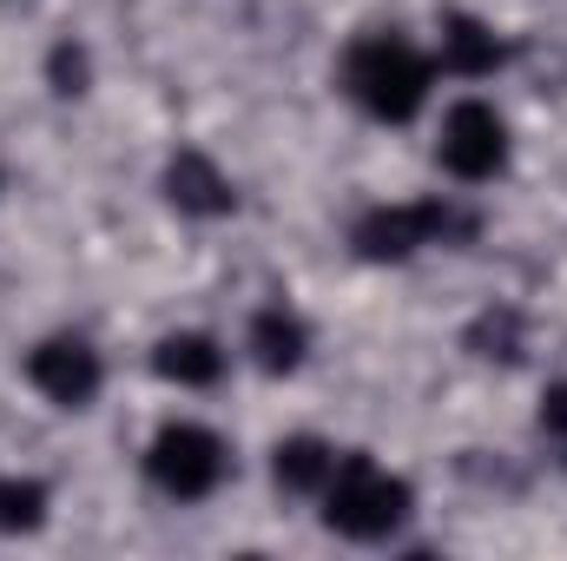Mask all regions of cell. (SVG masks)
<instances>
[{
	"label": "cell",
	"instance_id": "3957f363",
	"mask_svg": "<svg viewBox=\"0 0 567 561\" xmlns=\"http://www.w3.org/2000/svg\"><path fill=\"white\" fill-rule=\"evenodd\" d=\"M145 476L158 496L172 502H205L218 482H225V442L205 429V422H165L152 442H145Z\"/></svg>",
	"mask_w": 567,
	"mask_h": 561
},
{
	"label": "cell",
	"instance_id": "30bf717a",
	"mask_svg": "<svg viewBox=\"0 0 567 561\" xmlns=\"http://www.w3.org/2000/svg\"><path fill=\"white\" fill-rule=\"evenodd\" d=\"M251 350H258V364H265L271 377H290V370L303 364V350H310V330H303L297 310L271 304V310L251 317Z\"/></svg>",
	"mask_w": 567,
	"mask_h": 561
},
{
	"label": "cell",
	"instance_id": "ba28073f",
	"mask_svg": "<svg viewBox=\"0 0 567 561\" xmlns=\"http://www.w3.org/2000/svg\"><path fill=\"white\" fill-rule=\"evenodd\" d=\"M152 370H158L165 384H178V390H205V384L225 377V350H218V337H205V330H172V337H158Z\"/></svg>",
	"mask_w": 567,
	"mask_h": 561
},
{
	"label": "cell",
	"instance_id": "9c48e42d",
	"mask_svg": "<svg viewBox=\"0 0 567 561\" xmlns=\"http://www.w3.org/2000/svg\"><path fill=\"white\" fill-rule=\"evenodd\" d=\"M330 469H337V449L323 436H284L278 449H271V476L290 496H323Z\"/></svg>",
	"mask_w": 567,
	"mask_h": 561
},
{
	"label": "cell",
	"instance_id": "8fae6325",
	"mask_svg": "<svg viewBox=\"0 0 567 561\" xmlns=\"http://www.w3.org/2000/svg\"><path fill=\"white\" fill-rule=\"evenodd\" d=\"M442 67H449V73L482 80V73H495V67H502V40H495L475 13H449V20H442Z\"/></svg>",
	"mask_w": 567,
	"mask_h": 561
},
{
	"label": "cell",
	"instance_id": "5bb4252c",
	"mask_svg": "<svg viewBox=\"0 0 567 561\" xmlns=\"http://www.w3.org/2000/svg\"><path fill=\"white\" fill-rule=\"evenodd\" d=\"M53 73H60V93H80V73H86V60H80L73 47H60V53H53Z\"/></svg>",
	"mask_w": 567,
	"mask_h": 561
},
{
	"label": "cell",
	"instance_id": "7a4b0ae2",
	"mask_svg": "<svg viewBox=\"0 0 567 561\" xmlns=\"http://www.w3.org/2000/svg\"><path fill=\"white\" fill-rule=\"evenodd\" d=\"M403 516H410V482L390 476L383 462L343 456V462L330 469V482H323V522H330L337 536H350V542H383V536L403 529Z\"/></svg>",
	"mask_w": 567,
	"mask_h": 561
},
{
	"label": "cell",
	"instance_id": "7c38bea8",
	"mask_svg": "<svg viewBox=\"0 0 567 561\" xmlns=\"http://www.w3.org/2000/svg\"><path fill=\"white\" fill-rule=\"evenodd\" d=\"M47 522V482L0 476V536H33Z\"/></svg>",
	"mask_w": 567,
	"mask_h": 561
},
{
	"label": "cell",
	"instance_id": "4fadbf2b",
	"mask_svg": "<svg viewBox=\"0 0 567 561\" xmlns=\"http://www.w3.org/2000/svg\"><path fill=\"white\" fill-rule=\"evenodd\" d=\"M542 429H548V442L567 456V384H555V390L542 397Z\"/></svg>",
	"mask_w": 567,
	"mask_h": 561
},
{
	"label": "cell",
	"instance_id": "5b68a950",
	"mask_svg": "<svg viewBox=\"0 0 567 561\" xmlns=\"http://www.w3.org/2000/svg\"><path fill=\"white\" fill-rule=\"evenodd\" d=\"M100 377L106 370H100V357H93L86 337H47V344L27 350V384L47 404H60V410H86L100 397Z\"/></svg>",
	"mask_w": 567,
	"mask_h": 561
},
{
	"label": "cell",
	"instance_id": "52a82bcc",
	"mask_svg": "<svg viewBox=\"0 0 567 561\" xmlns=\"http://www.w3.org/2000/svg\"><path fill=\"white\" fill-rule=\"evenodd\" d=\"M165 198H172L178 212H192V218H218V212L238 205L231 178H225L218 159H205V152H178V159L165 165Z\"/></svg>",
	"mask_w": 567,
	"mask_h": 561
},
{
	"label": "cell",
	"instance_id": "6da1fadb",
	"mask_svg": "<svg viewBox=\"0 0 567 561\" xmlns=\"http://www.w3.org/2000/svg\"><path fill=\"white\" fill-rule=\"evenodd\" d=\"M429 60L423 47H410L403 33H363L350 53H343V93L370 113V120H383V126H403V120H416L429 100Z\"/></svg>",
	"mask_w": 567,
	"mask_h": 561
},
{
	"label": "cell",
	"instance_id": "8992f818",
	"mask_svg": "<svg viewBox=\"0 0 567 561\" xmlns=\"http://www.w3.org/2000/svg\"><path fill=\"white\" fill-rule=\"evenodd\" d=\"M449 232V212L435 205V198H416V205H383V212H370L363 225H357V252L363 258H410V252H423Z\"/></svg>",
	"mask_w": 567,
	"mask_h": 561
},
{
	"label": "cell",
	"instance_id": "277c9868",
	"mask_svg": "<svg viewBox=\"0 0 567 561\" xmlns=\"http://www.w3.org/2000/svg\"><path fill=\"white\" fill-rule=\"evenodd\" d=\"M435 159H442V172H455V178H468V185L495 178V172L508 165V120H502L488 100H455V106L442 113Z\"/></svg>",
	"mask_w": 567,
	"mask_h": 561
}]
</instances>
